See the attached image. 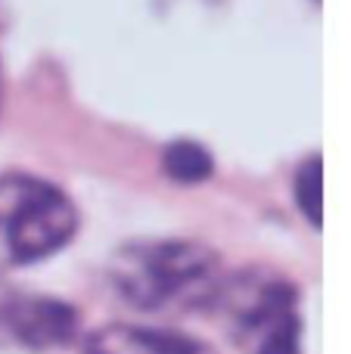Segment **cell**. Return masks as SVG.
Wrapping results in <instances>:
<instances>
[{
    "label": "cell",
    "mask_w": 351,
    "mask_h": 354,
    "mask_svg": "<svg viewBox=\"0 0 351 354\" xmlns=\"http://www.w3.org/2000/svg\"><path fill=\"white\" fill-rule=\"evenodd\" d=\"M81 336V314L56 295L0 286V351L50 354Z\"/></svg>",
    "instance_id": "277c9868"
},
{
    "label": "cell",
    "mask_w": 351,
    "mask_h": 354,
    "mask_svg": "<svg viewBox=\"0 0 351 354\" xmlns=\"http://www.w3.org/2000/svg\"><path fill=\"white\" fill-rule=\"evenodd\" d=\"M292 199L311 227H321V156H308L292 174Z\"/></svg>",
    "instance_id": "52a82bcc"
},
{
    "label": "cell",
    "mask_w": 351,
    "mask_h": 354,
    "mask_svg": "<svg viewBox=\"0 0 351 354\" xmlns=\"http://www.w3.org/2000/svg\"><path fill=\"white\" fill-rule=\"evenodd\" d=\"M81 227L75 199L28 171L0 174V268L19 270L59 255Z\"/></svg>",
    "instance_id": "3957f363"
},
{
    "label": "cell",
    "mask_w": 351,
    "mask_h": 354,
    "mask_svg": "<svg viewBox=\"0 0 351 354\" xmlns=\"http://www.w3.org/2000/svg\"><path fill=\"white\" fill-rule=\"evenodd\" d=\"M224 274L221 255L187 236L128 239L106 264V283L115 299L146 317L209 314Z\"/></svg>",
    "instance_id": "6da1fadb"
},
{
    "label": "cell",
    "mask_w": 351,
    "mask_h": 354,
    "mask_svg": "<svg viewBox=\"0 0 351 354\" xmlns=\"http://www.w3.org/2000/svg\"><path fill=\"white\" fill-rule=\"evenodd\" d=\"M162 168L171 180L184 183V187H193V183L209 180L211 171H215V162H211V153L196 140H174L165 147L162 153Z\"/></svg>",
    "instance_id": "8992f818"
},
{
    "label": "cell",
    "mask_w": 351,
    "mask_h": 354,
    "mask_svg": "<svg viewBox=\"0 0 351 354\" xmlns=\"http://www.w3.org/2000/svg\"><path fill=\"white\" fill-rule=\"evenodd\" d=\"M81 354H218L190 333L143 324H103L78 336Z\"/></svg>",
    "instance_id": "5b68a950"
},
{
    "label": "cell",
    "mask_w": 351,
    "mask_h": 354,
    "mask_svg": "<svg viewBox=\"0 0 351 354\" xmlns=\"http://www.w3.org/2000/svg\"><path fill=\"white\" fill-rule=\"evenodd\" d=\"M209 314L240 354H305L302 289L277 268L227 270Z\"/></svg>",
    "instance_id": "7a4b0ae2"
},
{
    "label": "cell",
    "mask_w": 351,
    "mask_h": 354,
    "mask_svg": "<svg viewBox=\"0 0 351 354\" xmlns=\"http://www.w3.org/2000/svg\"><path fill=\"white\" fill-rule=\"evenodd\" d=\"M0 103H3V72H0Z\"/></svg>",
    "instance_id": "ba28073f"
}]
</instances>
